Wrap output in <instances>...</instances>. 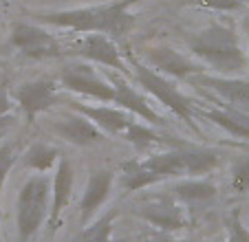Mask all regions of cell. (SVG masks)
I'll return each instance as SVG.
<instances>
[{
    "instance_id": "4dcf8cb0",
    "label": "cell",
    "mask_w": 249,
    "mask_h": 242,
    "mask_svg": "<svg viewBox=\"0 0 249 242\" xmlns=\"http://www.w3.org/2000/svg\"><path fill=\"white\" fill-rule=\"evenodd\" d=\"M146 242H174V240L170 236H165V233H157V236L146 238Z\"/></svg>"
},
{
    "instance_id": "ac0fdd59",
    "label": "cell",
    "mask_w": 249,
    "mask_h": 242,
    "mask_svg": "<svg viewBox=\"0 0 249 242\" xmlns=\"http://www.w3.org/2000/svg\"><path fill=\"white\" fill-rule=\"evenodd\" d=\"M161 181L159 174H155L152 170H148L143 163L139 161H128L124 163L122 168V183L128 191H137V190H143V187L152 185V183Z\"/></svg>"
},
{
    "instance_id": "d6a6232c",
    "label": "cell",
    "mask_w": 249,
    "mask_h": 242,
    "mask_svg": "<svg viewBox=\"0 0 249 242\" xmlns=\"http://www.w3.org/2000/svg\"><path fill=\"white\" fill-rule=\"evenodd\" d=\"M247 33H249V24H247Z\"/></svg>"
},
{
    "instance_id": "ba28073f",
    "label": "cell",
    "mask_w": 249,
    "mask_h": 242,
    "mask_svg": "<svg viewBox=\"0 0 249 242\" xmlns=\"http://www.w3.org/2000/svg\"><path fill=\"white\" fill-rule=\"evenodd\" d=\"M16 99H18L20 108L27 112L29 119H33L38 112H44L47 108H51L53 102H55V84L49 82V79L27 82V84L18 86Z\"/></svg>"
},
{
    "instance_id": "277c9868",
    "label": "cell",
    "mask_w": 249,
    "mask_h": 242,
    "mask_svg": "<svg viewBox=\"0 0 249 242\" xmlns=\"http://www.w3.org/2000/svg\"><path fill=\"white\" fill-rule=\"evenodd\" d=\"M132 70H135L137 79H139V84L143 86V88H146L148 93H152L161 104H165V106H168L172 112H177V115H179L190 128L198 130L196 123H194L192 104H190L188 99H185L183 95L179 93V90L174 88V86H170L168 82H165V79L161 77V75H157V73H155V70L146 69V66H141L137 60H132Z\"/></svg>"
},
{
    "instance_id": "52a82bcc",
    "label": "cell",
    "mask_w": 249,
    "mask_h": 242,
    "mask_svg": "<svg viewBox=\"0 0 249 242\" xmlns=\"http://www.w3.org/2000/svg\"><path fill=\"white\" fill-rule=\"evenodd\" d=\"M135 214L139 218H143L146 223L155 225L159 229L165 231H174V229H183L185 227V218L183 211L177 207V203L170 198H155L148 200L143 205H139L135 209Z\"/></svg>"
},
{
    "instance_id": "7c38bea8",
    "label": "cell",
    "mask_w": 249,
    "mask_h": 242,
    "mask_svg": "<svg viewBox=\"0 0 249 242\" xmlns=\"http://www.w3.org/2000/svg\"><path fill=\"white\" fill-rule=\"evenodd\" d=\"M77 53L86 60L99 62V64H106L110 69H124V62L119 57V51L113 42H110L106 35H99V33H93V35H86L80 44H77Z\"/></svg>"
},
{
    "instance_id": "1f68e13d",
    "label": "cell",
    "mask_w": 249,
    "mask_h": 242,
    "mask_svg": "<svg viewBox=\"0 0 249 242\" xmlns=\"http://www.w3.org/2000/svg\"><path fill=\"white\" fill-rule=\"evenodd\" d=\"M179 242H194V240H179Z\"/></svg>"
},
{
    "instance_id": "4fadbf2b",
    "label": "cell",
    "mask_w": 249,
    "mask_h": 242,
    "mask_svg": "<svg viewBox=\"0 0 249 242\" xmlns=\"http://www.w3.org/2000/svg\"><path fill=\"white\" fill-rule=\"evenodd\" d=\"M55 132L62 139L71 141V143H75V145H93L104 139L102 132L90 121H86L84 117H69V119L57 121Z\"/></svg>"
},
{
    "instance_id": "484cf974",
    "label": "cell",
    "mask_w": 249,
    "mask_h": 242,
    "mask_svg": "<svg viewBox=\"0 0 249 242\" xmlns=\"http://www.w3.org/2000/svg\"><path fill=\"white\" fill-rule=\"evenodd\" d=\"M227 227H230V240L227 242H249V231L245 229L238 211H234V214L227 218Z\"/></svg>"
},
{
    "instance_id": "8992f818",
    "label": "cell",
    "mask_w": 249,
    "mask_h": 242,
    "mask_svg": "<svg viewBox=\"0 0 249 242\" xmlns=\"http://www.w3.org/2000/svg\"><path fill=\"white\" fill-rule=\"evenodd\" d=\"M11 42L18 47L24 55L29 57H47L57 53V42L51 33L42 31V29L33 27V24H14L11 29Z\"/></svg>"
},
{
    "instance_id": "44dd1931",
    "label": "cell",
    "mask_w": 249,
    "mask_h": 242,
    "mask_svg": "<svg viewBox=\"0 0 249 242\" xmlns=\"http://www.w3.org/2000/svg\"><path fill=\"white\" fill-rule=\"evenodd\" d=\"M148 170H152L155 174H159L161 178L163 176H181L185 174V163L181 152H161L150 156L148 161H143Z\"/></svg>"
},
{
    "instance_id": "83f0119b",
    "label": "cell",
    "mask_w": 249,
    "mask_h": 242,
    "mask_svg": "<svg viewBox=\"0 0 249 242\" xmlns=\"http://www.w3.org/2000/svg\"><path fill=\"white\" fill-rule=\"evenodd\" d=\"M190 2L207 7V9H221V11H231L240 7V0H190Z\"/></svg>"
},
{
    "instance_id": "d4e9b609",
    "label": "cell",
    "mask_w": 249,
    "mask_h": 242,
    "mask_svg": "<svg viewBox=\"0 0 249 242\" xmlns=\"http://www.w3.org/2000/svg\"><path fill=\"white\" fill-rule=\"evenodd\" d=\"M231 190L236 194H247L249 191V156L240 158L231 170Z\"/></svg>"
},
{
    "instance_id": "f546056e",
    "label": "cell",
    "mask_w": 249,
    "mask_h": 242,
    "mask_svg": "<svg viewBox=\"0 0 249 242\" xmlns=\"http://www.w3.org/2000/svg\"><path fill=\"white\" fill-rule=\"evenodd\" d=\"M14 126V117L11 115H7V117H2V119H0V137L5 135L7 130H9V128Z\"/></svg>"
},
{
    "instance_id": "2e32d148",
    "label": "cell",
    "mask_w": 249,
    "mask_h": 242,
    "mask_svg": "<svg viewBox=\"0 0 249 242\" xmlns=\"http://www.w3.org/2000/svg\"><path fill=\"white\" fill-rule=\"evenodd\" d=\"M198 82L216 90L221 97L231 102L234 106L249 108V82L243 79H225V77H198Z\"/></svg>"
},
{
    "instance_id": "e0dca14e",
    "label": "cell",
    "mask_w": 249,
    "mask_h": 242,
    "mask_svg": "<svg viewBox=\"0 0 249 242\" xmlns=\"http://www.w3.org/2000/svg\"><path fill=\"white\" fill-rule=\"evenodd\" d=\"M181 156L185 163V174H194V176H203L218 165V154L205 148L181 150Z\"/></svg>"
},
{
    "instance_id": "3957f363",
    "label": "cell",
    "mask_w": 249,
    "mask_h": 242,
    "mask_svg": "<svg viewBox=\"0 0 249 242\" xmlns=\"http://www.w3.org/2000/svg\"><path fill=\"white\" fill-rule=\"evenodd\" d=\"M49 178L47 176H31L22 185L16 203V225H18V236L22 242L33 238L42 227L49 209Z\"/></svg>"
},
{
    "instance_id": "cb8c5ba5",
    "label": "cell",
    "mask_w": 249,
    "mask_h": 242,
    "mask_svg": "<svg viewBox=\"0 0 249 242\" xmlns=\"http://www.w3.org/2000/svg\"><path fill=\"white\" fill-rule=\"evenodd\" d=\"M110 231H113V216H106L97 225L86 229L77 242H110Z\"/></svg>"
},
{
    "instance_id": "f1b7e54d",
    "label": "cell",
    "mask_w": 249,
    "mask_h": 242,
    "mask_svg": "<svg viewBox=\"0 0 249 242\" xmlns=\"http://www.w3.org/2000/svg\"><path fill=\"white\" fill-rule=\"evenodd\" d=\"M9 110H11V99L7 95V90L0 86V119L9 115Z\"/></svg>"
},
{
    "instance_id": "603a6c76",
    "label": "cell",
    "mask_w": 249,
    "mask_h": 242,
    "mask_svg": "<svg viewBox=\"0 0 249 242\" xmlns=\"http://www.w3.org/2000/svg\"><path fill=\"white\" fill-rule=\"evenodd\" d=\"M126 139L130 141L132 145H137L139 150H146L150 145H157V143H163V137H159L155 130L146 126H139V123H132L130 128L126 130Z\"/></svg>"
},
{
    "instance_id": "4316f807",
    "label": "cell",
    "mask_w": 249,
    "mask_h": 242,
    "mask_svg": "<svg viewBox=\"0 0 249 242\" xmlns=\"http://www.w3.org/2000/svg\"><path fill=\"white\" fill-rule=\"evenodd\" d=\"M14 161H16L14 148H11V145H2V148H0V190L5 185V178H7V174H9Z\"/></svg>"
},
{
    "instance_id": "d6986e66",
    "label": "cell",
    "mask_w": 249,
    "mask_h": 242,
    "mask_svg": "<svg viewBox=\"0 0 249 242\" xmlns=\"http://www.w3.org/2000/svg\"><path fill=\"white\" fill-rule=\"evenodd\" d=\"M172 191L185 203H207L216 196V185L210 181H181L172 187Z\"/></svg>"
},
{
    "instance_id": "9a60e30c",
    "label": "cell",
    "mask_w": 249,
    "mask_h": 242,
    "mask_svg": "<svg viewBox=\"0 0 249 242\" xmlns=\"http://www.w3.org/2000/svg\"><path fill=\"white\" fill-rule=\"evenodd\" d=\"M75 110L80 115L89 117L90 121H95L97 126H102L106 132L110 135H126V130L132 126V121L124 115V110H117V108H90V106H82V104H75Z\"/></svg>"
},
{
    "instance_id": "30bf717a",
    "label": "cell",
    "mask_w": 249,
    "mask_h": 242,
    "mask_svg": "<svg viewBox=\"0 0 249 242\" xmlns=\"http://www.w3.org/2000/svg\"><path fill=\"white\" fill-rule=\"evenodd\" d=\"M113 172L110 170H95L90 174L89 183H86V190H84V198H82V223L90 218L95 211L102 207V203L108 198L110 194V187H113Z\"/></svg>"
},
{
    "instance_id": "7402d4cb",
    "label": "cell",
    "mask_w": 249,
    "mask_h": 242,
    "mask_svg": "<svg viewBox=\"0 0 249 242\" xmlns=\"http://www.w3.org/2000/svg\"><path fill=\"white\" fill-rule=\"evenodd\" d=\"M55 158H57V152L53 148H49V145H44V143H36L27 152V156H24V163H27L31 170L47 172V170L53 168Z\"/></svg>"
},
{
    "instance_id": "8fae6325",
    "label": "cell",
    "mask_w": 249,
    "mask_h": 242,
    "mask_svg": "<svg viewBox=\"0 0 249 242\" xmlns=\"http://www.w3.org/2000/svg\"><path fill=\"white\" fill-rule=\"evenodd\" d=\"M146 57L155 69L163 70L168 75H174V77H188V75H196L201 70V66H196L192 60H188L185 55L172 51L168 47H155L148 49Z\"/></svg>"
},
{
    "instance_id": "9c48e42d",
    "label": "cell",
    "mask_w": 249,
    "mask_h": 242,
    "mask_svg": "<svg viewBox=\"0 0 249 242\" xmlns=\"http://www.w3.org/2000/svg\"><path fill=\"white\" fill-rule=\"evenodd\" d=\"M73 183H75L73 165H71L69 158H60L57 170H55V181H53V203H51V209H49V225H51V231L57 229L62 209L69 205L71 194H73Z\"/></svg>"
},
{
    "instance_id": "7a4b0ae2",
    "label": "cell",
    "mask_w": 249,
    "mask_h": 242,
    "mask_svg": "<svg viewBox=\"0 0 249 242\" xmlns=\"http://www.w3.org/2000/svg\"><path fill=\"white\" fill-rule=\"evenodd\" d=\"M190 49L194 55L205 60L223 75L238 73L247 66V57L240 51L236 33L227 27H221V24H214V27L201 31L198 35H194Z\"/></svg>"
},
{
    "instance_id": "5bb4252c",
    "label": "cell",
    "mask_w": 249,
    "mask_h": 242,
    "mask_svg": "<svg viewBox=\"0 0 249 242\" xmlns=\"http://www.w3.org/2000/svg\"><path fill=\"white\" fill-rule=\"evenodd\" d=\"M115 102H117L122 108H126V110L139 115L141 119L155 123V126H163L165 123L163 117L157 115V112L146 104V99L141 97L137 90H132V86H128L126 82H122V79H115Z\"/></svg>"
},
{
    "instance_id": "6da1fadb",
    "label": "cell",
    "mask_w": 249,
    "mask_h": 242,
    "mask_svg": "<svg viewBox=\"0 0 249 242\" xmlns=\"http://www.w3.org/2000/svg\"><path fill=\"white\" fill-rule=\"evenodd\" d=\"M135 0H119L106 7H90V9H73L57 11V14H44L40 18L55 27H69L75 31H99L122 35L128 33L135 24V18L128 14V7Z\"/></svg>"
},
{
    "instance_id": "5b68a950",
    "label": "cell",
    "mask_w": 249,
    "mask_h": 242,
    "mask_svg": "<svg viewBox=\"0 0 249 242\" xmlns=\"http://www.w3.org/2000/svg\"><path fill=\"white\" fill-rule=\"evenodd\" d=\"M62 84L75 93L89 95V97L102 99V102H115V86L104 82L93 69L84 64L69 66L62 70Z\"/></svg>"
},
{
    "instance_id": "ffe728a7",
    "label": "cell",
    "mask_w": 249,
    "mask_h": 242,
    "mask_svg": "<svg viewBox=\"0 0 249 242\" xmlns=\"http://www.w3.org/2000/svg\"><path fill=\"white\" fill-rule=\"evenodd\" d=\"M203 115L210 121H214L216 126L225 128L230 135L249 139V119L245 115H238V112H231V110H205Z\"/></svg>"
}]
</instances>
